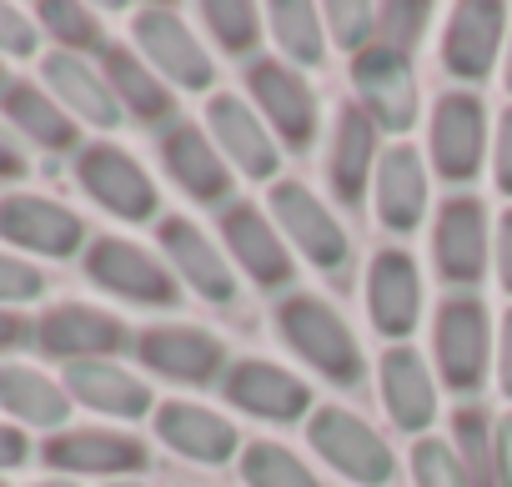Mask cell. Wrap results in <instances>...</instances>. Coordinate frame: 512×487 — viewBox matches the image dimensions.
Masks as SVG:
<instances>
[{"label": "cell", "instance_id": "1", "mask_svg": "<svg viewBox=\"0 0 512 487\" xmlns=\"http://www.w3.org/2000/svg\"><path fill=\"white\" fill-rule=\"evenodd\" d=\"M277 322H282V337L322 377H332L342 387L362 377V347H357L352 327L342 322V312L332 302H322V297H287L282 312H277Z\"/></svg>", "mask_w": 512, "mask_h": 487}, {"label": "cell", "instance_id": "2", "mask_svg": "<svg viewBox=\"0 0 512 487\" xmlns=\"http://www.w3.org/2000/svg\"><path fill=\"white\" fill-rule=\"evenodd\" d=\"M307 442L342 472L352 477L357 487H387L397 477V457L392 447L382 442L377 427H367L357 412L347 407H317L312 422H307Z\"/></svg>", "mask_w": 512, "mask_h": 487}, {"label": "cell", "instance_id": "3", "mask_svg": "<svg viewBox=\"0 0 512 487\" xmlns=\"http://www.w3.org/2000/svg\"><path fill=\"white\" fill-rule=\"evenodd\" d=\"M432 347H437V367L442 382L452 392H477L487 377V357H492V327H487V307L477 297H452L437 312L432 327Z\"/></svg>", "mask_w": 512, "mask_h": 487}, {"label": "cell", "instance_id": "4", "mask_svg": "<svg viewBox=\"0 0 512 487\" xmlns=\"http://www.w3.org/2000/svg\"><path fill=\"white\" fill-rule=\"evenodd\" d=\"M427 146H432V166L447 181H472L487 151V111L472 91H447L432 106V126H427Z\"/></svg>", "mask_w": 512, "mask_h": 487}, {"label": "cell", "instance_id": "5", "mask_svg": "<svg viewBox=\"0 0 512 487\" xmlns=\"http://www.w3.org/2000/svg\"><path fill=\"white\" fill-rule=\"evenodd\" d=\"M352 86L377 126L407 131L417 121V76L397 46H367L362 56H352Z\"/></svg>", "mask_w": 512, "mask_h": 487}, {"label": "cell", "instance_id": "6", "mask_svg": "<svg viewBox=\"0 0 512 487\" xmlns=\"http://www.w3.org/2000/svg\"><path fill=\"white\" fill-rule=\"evenodd\" d=\"M136 46H141V56H146L166 81H176V86H186V91H206L211 76H216L211 56H206L201 41H196V31H191L176 11H166V6L136 11Z\"/></svg>", "mask_w": 512, "mask_h": 487}, {"label": "cell", "instance_id": "7", "mask_svg": "<svg viewBox=\"0 0 512 487\" xmlns=\"http://www.w3.org/2000/svg\"><path fill=\"white\" fill-rule=\"evenodd\" d=\"M272 216H277V226L297 241V252L312 262V267H322V272H337L342 262H347V231L337 226V216L302 186V181H277L272 186Z\"/></svg>", "mask_w": 512, "mask_h": 487}, {"label": "cell", "instance_id": "8", "mask_svg": "<svg viewBox=\"0 0 512 487\" xmlns=\"http://www.w3.org/2000/svg\"><path fill=\"white\" fill-rule=\"evenodd\" d=\"M246 86L262 106V116L277 126V136L287 146H307L317 136V91L307 86V76L297 66H282V61H251L246 71Z\"/></svg>", "mask_w": 512, "mask_h": 487}, {"label": "cell", "instance_id": "9", "mask_svg": "<svg viewBox=\"0 0 512 487\" xmlns=\"http://www.w3.org/2000/svg\"><path fill=\"white\" fill-rule=\"evenodd\" d=\"M432 257H437V272L447 282H457V287L482 282V272H487V211L477 196H452L437 206Z\"/></svg>", "mask_w": 512, "mask_h": 487}, {"label": "cell", "instance_id": "10", "mask_svg": "<svg viewBox=\"0 0 512 487\" xmlns=\"http://www.w3.org/2000/svg\"><path fill=\"white\" fill-rule=\"evenodd\" d=\"M502 36H507V6H492V0L452 6L442 31V66L457 81H482L502 51Z\"/></svg>", "mask_w": 512, "mask_h": 487}, {"label": "cell", "instance_id": "11", "mask_svg": "<svg viewBox=\"0 0 512 487\" xmlns=\"http://www.w3.org/2000/svg\"><path fill=\"white\" fill-rule=\"evenodd\" d=\"M367 317L382 337L402 342L422 317V277L407 252H377L367 267Z\"/></svg>", "mask_w": 512, "mask_h": 487}, {"label": "cell", "instance_id": "12", "mask_svg": "<svg viewBox=\"0 0 512 487\" xmlns=\"http://www.w3.org/2000/svg\"><path fill=\"white\" fill-rule=\"evenodd\" d=\"M226 402H236L251 417H267V422H297L312 407V387L277 362L251 357V362H236L226 372Z\"/></svg>", "mask_w": 512, "mask_h": 487}, {"label": "cell", "instance_id": "13", "mask_svg": "<svg viewBox=\"0 0 512 487\" xmlns=\"http://www.w3.org/2000/svg\"><path fill=\"white\" fill-rule=\"evenodd\" d=\"M206 126H211L216 146L226 151V161H236L251 181H272V176H277L282 151H277L272 131L262 126V116H256L246 101H236V96H211Z\"/></svg>", "mask_w": 512, "mask_h": 487}, {"label": "cell", "instance_id": "14", "mask_svg": "<svg viewBox=\"0 0 512 487\" xmlns=\"http://www.w3.org/2000/svg\"><path fill=\"white\" fill-rule=\"evenodd\" d=\"M86 272L106 292H116V297L151 302V307H171L176 302V287H171L166 267H156V257L141 252V247H131V241H116V236L96 241L91 257H86Z\"/></svg>", "mask_w": 512, "mask_h": 487}, {"label": "cell", "instance_id": "15", "mask_svg": "<svg viewBox=\"0 0 512 487\" xmlns=\"http://www.w3.org/2000/svg\"><path fill=\"white\" fill-rule=\"evenodd\" d=\"M81 186H86L106 211H116V216H126V221H146V216L156 211V186H151V176H146L126 151H116V146H91V151L81 156Z\"/></svg>", "mask_w": 512, "mask_h": 487}, {"label": "cell", "instance_id": "16", "mask_svg": "<svg viewBox=\"0 0 512 487\" xmlns=\"http://www.w3.org/2000/svg\"><path fill=\"white\" fill-rule=\"evenodd\" d=\"M221 231H226V247L236 257V267L251 277V282H262V287H282L292 277V257L282 247V236L277 226L256 211V206H231L221 216Z\"/></svg>", "mask_w": 512, "mask_h": 487}, {"label": "cell", "instance_id": "17", "mask_svg": "<svg viewBox=\"0 0 512 487\" xmlns=\"http://www.w3.org/2000/svg\"><path fill=\"white\" fill-rule=\"evenodd\" d=\"M372 206L387 231H412L427 211V166L412 146H392L372 176Z\"/></svg>", "mask_w": 512, "mask_h": 487}, {"label": "cell", "instance_id": "18", "mask_svg": "<svg viewBox=\"0 0 512 487\" xmlns=\"http://www.w3.org/2000/svg\"><path fill=\"white\" fill-rule=\"evenodd\" d=\"M382 407L402 432H427L437 417V382L412 347H387L382 357Z\"/></svg>", "mask_w": 512, "mask_h": 487}, {"label": "cell", "instance_id": "19", "mask_svg": "<svg viewBox=\"0 0 512 487\" xmlns=\"http://www.w3.org/2000/svg\"><path fill=\"white\" fill-rule=\"evenodd\" d=\"M0 231L11 241H21V247H31V252H46V257H66V252L81 247V221L66 206L41 201V196L0 201Z\"/></svg>", "mask_w": 512, "mask_h": 487}, {"label": "cell", "instance_id": "20", "mask_svg": "<svg viewBox=\"0 0 512 487\" xmlns=\"http://www.w3.org/2000/svg\"><path fill=\"white\" fill-rule=\"evenodd\" d=\"M156 432H161V442H171L191 462H226V457H236V427L226 417H216L211 407H196V402L156 407Z\"/></svg>", "mask_w": 512, "mask_h": 487}, {"label": "cell", "instance_id": "21", "mask_svg": "<svg viewBox=\"0 0 512 487\" xmlns=\"http://www.w3.org/2000/svg\"><path fill=\"white\" fill-rule=\"evenodd\" d=\"M141 362L176 382H206L221 367V342L201 327H151L141 337Z\"/></svg>", "mask_w": 512, "mask_h": 487}, {"label": "cell", "instance_id": "22", "mask_svg": "<svg viewBox=\"0 0 512 487\" xmlns=\"http://www.w3.org/2000/svg\"><path fill=\"white\" fill-rule=\"evenodd\" d=\"M161 241H166L171 262L181 267V277H186L201 297H211V302H231V297H236V277H231L226 257L211 247V236L196 231L186 216H166V221H161Z\"/></svg>", "mask_w": 512, "mask_h": 487}, {"label": "cell", "instance_id": "23", "mask_svg": "<svg viewBox=\"0 0 512 487\" xmlns=\"http://www.w3.org/2000/svg\"><path fill=\"white\" fill-rule=\"evenodd\" d=\"M332 186L342 201H357L367 176L377 171V121L362 106H342L337 131H332V156H327Z\"/></svg>", "mask_w": 512, "mask_h": 487}, {"label": "cell", "instance_id": "24", "mask_svg": "<svg viewBox=\"0 0 512 487\" xmlns=\"http://www.w3.org/2000/svg\"><path fill=\"white\" fill-rule=\"evenodd\" d=\"M161 156H166V171H171L196 201H221V196L231 191V171H226L221 151H216L196 126H176V131H166Z\"/></svg>", "mask_w": 512, "mask_h": 487}, {"label": "cell", "instance_id": "25", "mask_svg": "<svg viewBox=\"0 0 512 487\" xmlns=\"http://www.w3.org/2000/svg\"><path fill=\"white\" fill-rule=\"evenodd\" d=\"M66 387H71L86 407L111 412V417H141V412L151 407V392H146L131 372H121V367H111V362H76V367L66 372Z\"/></svg>", "mask_w": 512, "mask_h": 487}, {"label": "cell", "instance_id": "26", "mask_svg": "<svg viewBox=\"0 0 512 487\" xmlns=\"http://www.w3.org/2000/svg\"><path fill=\"white\" fill-rule=\"evenodd\" d=\"M41 342L46 352H61V357H86V352H116L126 342L121 322L106 317V312H91V307H61L41 322Z\"/></svg>", "mask_w": 512, "mask_h": 487}, {"label": "cell", "instance_id": "27", "mask_svg": "<svg viewBox=\"0 0 512 487\" xmlns=\"http://www.w3.org/2000/svg\"><path fill=\"white\" fill-rule=\"evenodd\" d=\"M46 457L71 472H131L146 462V447L136 437H116V432H71V437H56L46 447Z\"/></svg>", "mask_w": 512, "mask_h": 487}, {"label": "cell", "instance_id": "28", "mask_svg": "<svg viewBox=\"0 0 512 487\" xmlns=\"http://www.w3.org/2000/svg\"><path fill=\"white\" fill-rule=\"evenodd\" d=\"M46 81H51L56 96H61L66 106H76L91 126H116V121H121L116 96H111V91L96 81V71L81 66L76 56H51V61H46Z\"/></svg>", "mask_w": 512, "mask_h": 487}, {"label": "cell", "instance_id": "29", "mask_svg": "<svg viewBox=\"0 0 512 487\" xmlns=\"http://www.w3.org/2000/svg\"><path fill=\"white\" fill-rule=\"evenodd\" d=\"M267 21H272V36H277V46L287 51V61L297 71L302 66H322V56H327V21H322L317 6L282 0V6L267 11Z\"/></svg>", "mask_w": 512, "mask_h": 487}, {"label": "cell", "instance_id": "30", "mask_svg": "<svg viewBox=\"0 0 512 487\" xmlns=\"http://www.w3.org/2000/svg\"><path fill=\"white\" fill-rule=\"evenodd\" d=\"M0 402H6L16 417L36 422V427L66 422V392L51 377L31 372V367H0Z\"/></svg>", "mask_w": 512, "mask_h": 487}, {"label": "cell", "instance_id": "31", "mask_svg": "<svg viewBox=\"0 0 512 487\" xmlns=\"http://www.w3.org/2000/svg\"><path fill=\"white\" fill-rule=\"evenodd\" d=\"M106 76H111V86H116V96L136 111V116H146V121H161L166 111H171V91L131 56V51H111L106 56Z\"/></svg>", "mask_w": 512, "mask_h": 487}, {"label": "cell", "instance_id": "32", "mask_svg": "<svg viewBox=\"0 0 512 487\" xmlns=\"http://www.w3.org/2000/svg\"><path fill=\"white\" fill-rule=\"evenodd\" d=\"M241 477L246 487H322L312 467H302V457L277 442H251L241 452Z\"/></svg>", "mask_w": 512, "mask_h": 487}, {"label": "cell", "instance_id": "33", "mask_svg": "<svg viewBox=\"0 0 512 487\" xmlns=\"http://www.w3.org/2000/svg\"><path fill=\"white\" fill-rule=\"evenodd\" d=\"M6 111H11V121H16L21 131H31L36 141H46V146H76V126H71L41 91L16 86V91L6 96Z\"/></svg>", "mask_w": 512, "mask_h": 487}, {"label": "cell", "instance_id": "34", "mask_svg": "<svg viewBox=\"0 0 512 487\" xmlns=\"http://www.w3.org/2000/svg\"><path fill=\"white\" fill-rule=\"evenodd\" d=\"M201 21L211 26V36L226 51H251L256 36H262V26H256V6H246V0H206Z\"/></svg>", "mask_w": 512, "mask_h": 487}, {"label": "cell", "instance_id": "35", "mask_svg": "<svg viewBox=\"0 0 512 487\" xmlns=\"http://www.w3.org/2000/svg\"><path fill=\"white\" fill-rule=\"evenodd\" d=\"M412 477H417V487H477L472 467H467L447 442H432V437L417 442V452H412Z\"/></svg>", "mask_w": 512, "mask_h": 487}, {"label": "cell", "instance_id": "36", "mask_svg": "<svg viewBox=\"0 0 512 487\" xmlns=\"http://www.w3.org/2000/svg\"><path fill=\"white\" fill-rule=\"evenodd\" d=\"M322 21H327L332 41L342 51H352V56H362L372 46V36H377V11L372 6H347V0H337V6L322 11Z\"/></svg>", "mask_w": 512, "mask_h": 487}, {"label": "cell", "instance_id": "37", "mask_svg": "<svg viewBox=\"0 0 512 487\" xmlns=\"http://www.w3.org/2000/svg\"><path fill=\"white\" fill-rule=\"evenodd\" d=\"M41 16H46L51 31H56L61 41H71V46H96V41H101L96 16L81 11V6H41Z\"/></svg>", "mask_w": 512, "mask_h": 487}, {"label": "cell", "instance_id": "38", "mask_svg": "<svg viewBox=\"0 0 512 487\" xmlns=\"http://www.w3.org/2000/svg\"><path fill=\"white\" fill-rule=\"evenodd\" d=\"M382 21H392L387 36H392L397 51H402V46H412V41L422 36V21H432V6H387Z\"/></svg>", "mask_w": 512, "mask_h": 487}, {"label": "cell", "instance_id": "39", "mask_svg": "<svg viewBox=\"0 0 512 487\" xmlns=\"http://www.w3.org/2000/svg\"><path fill=\"white\" fill-rule=\"evenodd\" d=\"M41 292V277L31 272V267H21V262H11V257H0V297L6 302H21V297H36Z\"/></svg>", "mask_w": 512, "mask_h": 487}, {"label": "cell", "instance_id": "40", "mask_svg": "<svg viewBox=\"0 0 512 487\" xmlns=\"http://www.w3.org/2000/svg\"><path fill=\"white\" fill-rule=\"evenodd\" d=\"M492 482L512 487V412L497 417V427H492Z\"/></svg>", "mask_w": 512, "mask_h": 487}, {"label": "cell", "instance_id": "41", "mask_svg": "<svg viewBox=\"0 0 512 487\" xmlns=\"http://www.w3.org/2000/svg\"><path fill=\"white\" fill-rule=\"evenodd\" d=\"M492 171H497V186L512 196V111L497 121V141H492Z\"/></svg>", "mask_w": 512, "mask_h": 487}, {"label": "cell", "instance_id": "42", "mask_svg": "<svg viewBox=\"0 0 512 487\" xmlns=\"http://www.w3.org/2000/svg\"><path fill=\"white\" fill-rule=\"evenodd\" d=\"M0 46H6V51H21V56L36 46V31H31L26 16L11 11V6H0Z\"/></svg>", "mask_w": 512, "mask_h": 487}, {"label": "cell", "instance_id": "43", "mask_svg": "<svg viewBox=\"0 0 512 487\" xmlns=\"http://www.w3.org/2000/svg\"><path fill=\"white\" fill-rule=\"evenodd\" d=\"M497 282H502V292H512V206L497 221Z\"/></svg>", "mask_w": 512, "mask_h": 487}, {"label": "cell", "instance_id": "44", "mask_svg": "<svg viewBox=\"0 0 512 487\" xmlns=\"http://www.w3.org/2000/svg\"><path fill=\"white\" fill-rule=\"evenodd\" d=\"M497 382H502V392L512 397V312H507L502 327H497Z\"/></svg>", "mask_w": 512, "mask_h": 487}, {"label": "cell", "instance_id": "45", "mask_svg": "<svg viewBox=\"0 0 512 487\" xmlns=\"http://www.w3.org/2000/svg\"><path fill=\"white\" fill-rule=\"evenodd\" d=\"M26 457V437L16 427H0V467H16Z\"/></svg>", "mask_w": 512, "mask_h": 487}, {"label": "cell", "instance_id": "46", "mask_svg": "<svg viewBox=\"0 0 512 487\" xmlns=\"http://www.w3.org/2000/svg\"><path fill=\"white\" fill-rule=\"evenodd\" d=\"M21 337V322L16 317H0V342H16Z\"/></svg>", "mask_w": 512, "mask_h": 487}, {"label": "cell", "instance_id": "47", "mask_svg": "<svg viewBox=\"0 0 512 487\" xmlns=\"http://www.w3.org/2000/svg\"><path fill=\"white\" fill-rule=\"evenodd\" d=\"M0 171H21V161H16V151L0 141Z\"/></svg>", "mask_w": 512, "mask_h": 487}, {"label": "cell", "instance_id": "48", "mask_svg": "<svg viewBox=\"0 0 512 487\" xmlns=\"http://www.w3.org/2000/svg\"><path fill=\"white\" fill-rule=\"evenodd\" d=\"M502 86L512 91V41H507V66H502Z\"/></svg>", "mask_w": 512, "mask_h": 487}, {"label": "cell", "instance_id": "49", "mask_svg": "<svg viewBox=\"0 0 512 487\" xmlns=\"http://www.w3.org/2000/svg\"><path fill=\"white\" fill-rule=\"evenodd\" d=\"M46 487H71V482H46Z\"/></svg>", "mask_w": 512, "mask_h": 487}, {"label": "cell", "instance_id": "50", "mask_svg": "<svg viewBox=\"0 0 512 487\" xmlns=\"http://www.w3.org/2000/svg\"><path fill=\"white\" fill-rule=\"evenodd\" d=\"M116 487H136V482H116Z\"/></svg>", "mask_w": 512, "mask_h": 487}]
</instances>
